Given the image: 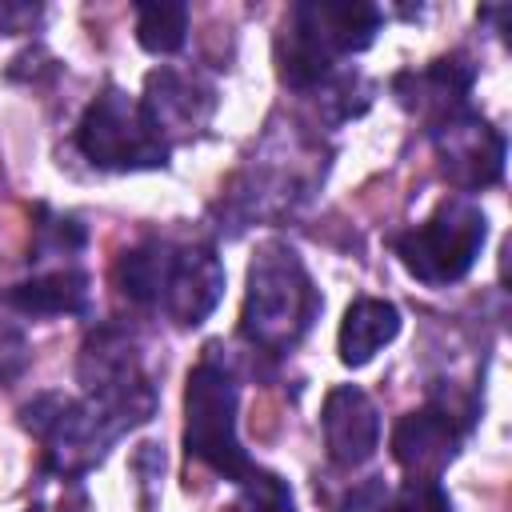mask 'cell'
Wrapping results in <instances>:
<instances>
[{
  "label": "cell",
  "instance_id": "obj_1",
  "mask_svg": "<svg viewBox=\"0 0 512 512\" xmlns=\"http://www.w3.org/2000/svg\"><path fill=\"white\" fill-rule=\"evenodd\" d=\"M384 16L364 0H304L288 12L284 32L276 36V68L288 88H316L336 56L364 52Z\"/></svg>",
  "mask_w": 512,
  "mask_h": 512
},
{
  "label": "cell",
  "instance_id": "obj_2",
  "mask_svg": "<svg viewBox=\"0 0 512 512\" xmlns=\"http://www.w3.org/2000/svg\"><path fill=\"white\" fill-rule=\"evenodd\" d=\"M320 292L312 288L308 268L300 264L296 248L268 240L248 264V292L240 312V332L268 352H288L316 320Z\"/></svg>",
  "mask_w": 512,
  "mask_h": 512
},
{
  "label": "cell",
  "instance_id": "obj_3",
  "mask_svg": "<svg viewBox=\"0 0 512 512\" xmlns=\"http://www.w3.org/2000/svg\"><path fill=\"white\" fill-rule=\"evenodd\" d=\"M184 448L224 480H244L256 464L236 436V384L216 360H200L184 388Z\"/></svg>",
  "mask_w": 512,
  "mask_h": 512
},
{
  "label": "cell",
  "instance_id": "obj_4",
  "mask_svg": "<svg viewBox=\"0 0 512 512\" xmlns=\"http://www.w3.org/2000/svg\"><path fill=\"white\" fill-rule=\"evenodd\" d=\"M76 148L108 172H140L168 164V140L144 104L120 88H104L76 124Z\"/></svg>",
  "mask_w": 512,
  "mask_h": 512
},
{
  "label": "cell",
  "instance_id": "obj_5",
  "mask_svg": "<svg viewBox=\"0 0 512 512\" xmlns=\"http://www.w3.org/2000/svg\"><path fill=\"white\" fill-rule=\"evenodd\" d=\"M488 240V216L480 204L452 196L424 224L400 232L392 240L400 264L424 284H456L476 264Z\"/></svg>",
  "mask_w": 512,
  "mask_h": 512
},
{
  "label": "cell",
  "instance_id": "obj_6",
  "mask_svg": "<svg viewBox=\"0 0 512 512\" xmlns=\"http://www.w3.org/2000/svg\"><path fill=\"white\" fill-rule=\"evenodd\" d=\"M432 144L440 172L464 192L488 188L504 176V136L476 112H456L440 120L432 128Z\"/></svg>",
  "mask_w": 512,
  "mask_h": 512
},
{
  "label": "cell",
  "instance_id": "obj_7",
  "mask_svg": "<svg viewBox=\"0 0 512 512\" xmlns=\"http://www.w3.org/2000/svg\"><path fill=\"white\" fill-rule=\"evenodd\" d=\"M320 428H324L328 460L340 468H360L380 448V412L372 396L356 384H336L324 396Z\"/></svg>",
  "mask_w": 512,
  "mask_h": 512
},
{
  "label": "cell",
  "instance_id": "obj_8",
  "mask_svg": "<svg viewBox=\"0 0 512 512\" xmlns=\"http://www.w3.org/2000/svg\"><path fill=\"white\" fill-rule=\"evenodd\" d=\"M460 452V424L448 408L428 404L396 420L392 428V460L412 480H436Z\"/></svg>",
  "mask_w": 512,
  "mask_h": 512
},
{
  "label": "cell",
  "instance_id": "obj_9",
  "mask_svg": "<svg viewBox=\"0 0 512 512\" xmlns=\"http://www.w3.org/2000/svg\"><path fill=\"white\" fill-rule=\"evenodd\" d=\"M224 296V264L208 244H192V248H176L172 252V268L160 292V308L184 324L196 328L208 320V312L220 304Z\"/></svg>",
  "mask_w": 512,
  "mask_h": 512
},
{
  "label": "cell",
  "instance_id": "obj_10",
  "mask_svg": "<svg viewBox=\"0 0 512 512\" xmlns=\"http://www.w3.org/2000/svg\"><path fill=\"white\" fill-rule=\"evenodd\" d=\"M468 88H472V64L464 56H444V60H432L428 68H420V72H400L392 80L396 100L408 112L432 120V128L440 120L464 112Z\"/></svg>",
  "mask_w": 512,
  "mask_h": 512
},
{
  "label": "cell",
  "instance_id": "obj_11",
  "mask_svg": "<svg viewBox=\"0 0 512 512\" xmlns=\"http://www.w3.org/2000/svg\"><path fill=\"white\" fill-rule=\"evenodd\" d=\"M140 104L152 116V124L160 128V136L168 140V132H196L208 120L212 88H204L200 80H192V76H184L176 68H156L144 80Z\"/></svg>",
  "mask_w": 512,
  "mask_h": 512
},
{
  "label": "cell",
  "instance_id": "obj_12",
  "mask_svg": "<svg viewBox=\"0 0 512 512\" xmlns=\"http://www.w3.org/2000/svg\"><path fill=\"white\" fill-rule=\"evenodd\" d=\"M400 332V308L380 296H360L348 304L336 336V352L348 368H364L384 344H392Z\"/></svg>",
  "mask_w": 512,
  "mask_h": 512
},
{
  "label": "cell",
  "instance_id": "obj_13",
  "mask_svg": "<svg viewBox=\"0 0 512 512\" xmlns=\"http://www.w3.org/2000/svg\"><path fill=\"white\" fill-rule=\"evenodd\" d=\"M0 300L24 316H76L88 304V276L76 268H56L4 288Z\"/></svg>",
  "mask_w": 512,
  "mask_h": 512
},
{
  "label": "cell",
  "instance_id": "obj_14",
  "mask_svg": "<svg viewBox=\"0 0 512 512\" xmlns=\"http://www.w3.org/2000/svg\"><path fill=\"white\" fill-rule=\"evenodd\" d=\"M172 252L176 244L168 240H144L136 248H128L116 264V284L132 304H160L168 268H172Z\"/></svg>",
  "mask_w": 512,
  "mask_h": 512
},
{
  "label": "cell",
  "instance_id": "obj_15",
  "mask_svg": "<svg viewBox=\"0 0 512 512\" xmlns=\"http://www.w3.org/2000/svg\"><path fill=\"white\" fill-rule=\"evenodd\" d=\"M136 40L152 56L180 52L188 40V4L180 0H148L136 8Z\"/></svg>",
  "mask_w": 512,
  "mask_h": 512
},
{
  "label": "cell",
  "instance_id": "obj_16",
  "mask_svg": "<svg viewBox=\"0 0 512 512\" xmlns=\"http://www.w3.org/2000/svg\"><path fill=\"white\" fill-rule=\"evenodd\" d=\"M232 512H296V500H292V488L280 476H272L264 468H252L240 480V496H236Z\"/></svg>",
  "mask_w": 512,
  "mask_h": 512
},
{
  "label": "cell",
  "instance_id": "obj_17",
  "mask_svg": "<svg viewBox=\"0 0 512 512\" xmlns=\"http://www.w3.org/2000/svg\"><path fill=\"white\" fill-rule=\"evenodd\" d=\"M380 512H452V504L436 480H408Z\"/></svg>",
  "mask_w": 512,
  "mask_h": 512
},
{
  "label": "cell",
  "instance_id": "obj_18",
  "mask_svg": "<svg viewBox=\"0 0 512 512\" xmlns=\"http://www.w3.org/2000/svg\"><path fill=\"white\" fill-rule=\"evenodd\" d=\"M28 364H32V344L24 328L0 320V384H12Z\"/></svg>",
  "mask_w": 512,
  "mask_h": 512
}]
</instances>
